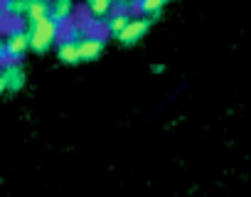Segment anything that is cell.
Masks as SVG:
<instances>
[{
	"label": "cell",
	"mask_w": 251,
	"mask_h": 197,
	"mask_svg": "<svg viewBox=\"0 0 251 197\" xmlns=\"http://www.w3.org/2000/svg\"><path fill=\"white\" fill-rule=\"evenodd\" d=\"M59 35V25L47 15V18H40V20H27V37H30V49L37 52V54H45L54 40Z\"/></svg>",
	"instance_id": "cell-1"
},
{
	"label": "cell",
	"mask_w": 251,
	"mask_h": 197,
	"mask_svg": "<svg viewBox=\"0 0 251 197\" xmlns=\"http://www.w3.org/2000/svg\"><path fill=\"white\" fill-rule=\"evenodd\" d=\"M151 18H131L128 23H126V27L116 35L118 37V42L121 45H133V42H138L148 30H151Z\"/></svg>",
	"instance_id": "cell-2"
},
{
	"label": "cell",
	"mask_w": 251,
	"mask_h": 197,
	"mask_svg": "<svg viewBox=\"0 0 251 197\" xmlns=\"http://www.w3.org/2000/svg\"><path fill=\"white\" fill-rule=\"evenodd\" d=\"M0 74L5 79V89L8 91H18L25 86V72L18 64V59H8L5 64H0Z\"/></svg>",
	"instance_id": "cell-3"
},
{
	"label": "cell",
	"mask_w": 251,
	"mask_h": 197,
	"mask_svg": "<svg viewBox=\"0 0 251 197\" xmlns=\"http://www.w3.org/2000/svg\"><path fill=\"white\" fill-rule=\"evenodd\" d=\"M76 47H79V59L81 62H94L103 52V37L101 35H86L84 40L76 42Z\"/></svg>",
	"instance_id": "cell-4"
},
{
	"label": "cell",
	"mask_w": 251,
	"mask_h": 197,
	"mask_svg": "<svg viewBox=\"0 0 251 197\" xmlns=\"http://www.w3.org/2000/svg\"><path fill=\"white\" fill-rule=\"evenodd\" d=\"M5 49H8V57H10V59H20V57L30 49L27 30H18V32H13V35L5 40Z\"/></svg>",
	"instance_id": "cell-5"
},
{
	"label": "cell",
	"mask_w": 251,
	"mask_h": 197,
	"mask_svg": "<svg viewBox=\"0 0 251 197\" xmlns=\"http://www.w3.org/2000/svg\"><path fill=\"white\" fill-rule=\"evenodd\" d=\"M72 13H74V0H54V3H50V18L59 27L72 20Z\"/></svg>",
	"instance_id": "cell-6"
},
{
	"label": "cell",
	"mask_w": 251,
	"mask_h": 197,
	"mask_svg": "<svg viewBox=\"0 0 251 197\" xmlns=\"http://www.w3.org/2000/svg\"><path fill=\"white\" fill-rule=\"evenodd\" d=\"M170 3V0H133V10L143 13L146 18L151 20H158L160 18V10Z\"/></svg>",
	"instance_id": "cell-7"
},
{
	"label": "cell",
	"mask_w": 251,
	"mask_h": 197,
	"mask_svg": "<svg viewBox=\"0 0 251 197\" xmlns=\"http://www.w3.org/2000/svg\"><path fill=\"white\" fill-rule=\"evenodd\" d=\"M131 18H133V15H131L128 10H111V13H108V20H106V32H108V35H118Z\"/></svg>",
	"instance_id": "cell-8"
},
{
	"label": "cell",
	"mask_w": 251,
	"mask_h": 197,
	"mask_svg": "<svg viewBox=\"0 0 251 197\" xmlns=\"http://www.w3.org/2000/svg\"><path fill=\"white\" fill-rule=\"evenodd\" d=\"M57 54H59V59H62L64 64H76V62H81V59H79V47H76V42H72V40H67V37L59 42Z\"/></svg>",
	"instance_id": "cell-9"
},
{
	"label": "cell",
	"mask_w": 251,
	"mask_h": 197,
	"mask_svg": "<svg viewBox=\"0 0 251 197\" xmlns=\"http://www.w3.org/2000/svg\"><path fill=\"white\" fill-rule=\"evenodd\" d=\"M30 0H3L0 3V13L8 15V18H23L27 13Z\"/></svg>",
	"instance_id": "cell-10"
},
{
	"label": "cell",
	"mask_w": 251,
	"mask_h": 197,
	"mask_svg": "<svg viewBox=\"0 0 251 197\" xmlns=\"http://www.w3.org/2000/svg\"><path fill=\"white\" fill-rule=\"evenodd\" d=\"M86 8L94 20H103L113 10V0H86Z\"/></svg>",
	"instance_id": "cell-11"
},
{
	"label": "cell",
	"mask_w": 251,
	"mask_h": 197,
	"mask_svg": "<svg viewBox=\"0 0 251 197\" xmlns=\"http://www.w3.org/2000/svg\"><path fill=\"white\" fill-rule=\"evenodd\" d=\"M50 3H52V0H30L25 18H27V20H40V18H47V15H50Z\"/></svg>",
	"instance_id": "cell-12"
},
{
	"label": "cell",
	"mask_w": 251,
	"mask_h": 197,
	"mask_svg": "<svg viewBox=\"0 0 251 197\" xmlns=\"http://www.w3.org/2000/svg\"><path fill=\"white\" fill-rule=\"evenodd\" d=\"M86 35H91V32H89V25H86V23H72L64 37H67V40H72V42H79V40H84Z\"/></svg>",
	"instance_id": "cell-13"
},
{
	"label": "cell",
	"mask_w": 251,
	"mask_h": 197,
	"mask_svg": "<svg viewBox=\"0 0 251 197\" xmlns=\"http://www.w3.org/2000/svg\"><path fill=\"white\" fill-rule=\"evenodd\" d=\"M10 57H8V49H5V42H0V64H5Z\"/></svg>",
	"instance_id": "cell-14"
},
{
	"label": "cell",
	"mask_w": 251,
	"mask_h": 197,
	"mask_svg": "<svg viewBox=\"0 0 251 197\" xmlns=\"http://www.w3.org/2000/svg\"><path fill=\"white\" fill-rule=\"evenodd\" d=\"M3 91H8V89H5V79H3V74H0V94H3Z\"/></svg>",
	"instance_id": "cell-15"
},
{
	"label": "cell",
	"mask_w": 251,
	"mask_h": 197,
	"mask_svg": "<svg viewBox=\"0 0 251 197\" xmlns=\"http://www.w3.org/2000/svg\"><path fill=\"white\" fill-rule=\"evenodd\" d=\"M163 69H165V67H163V64H153V72H155V74H160V72H163Z\"/></svg>",
	"instance_id": "cell-16"
}]
</instances>
